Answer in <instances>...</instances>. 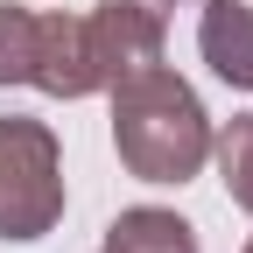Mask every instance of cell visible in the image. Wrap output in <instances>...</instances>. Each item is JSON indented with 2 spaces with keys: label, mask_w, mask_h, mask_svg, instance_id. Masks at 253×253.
I'll list each match as a JSON object with an SVG mask.
<instances>
[{
  "label": "cell",
  "mask_w": 253,
  "mask_h": 253,
  "mask_svg": "<svg viewBox=\"0 0 253 253\" xmlns=\"http://www.w3.org/2000/svg\"><path fill=\"white\" fill-rule=\"evenodd\" d=\"M28 91H42V99H91V91H106L99 56H91V21H84V14H36Z\"/></svg>",
  "instance_id": "3957f363"
},
{
  "label": "cell",
  "mask_w": 253,
  "mask_h": 253,
  "mask_svg": "<svg viewBox=\"0 0 253 253\" xmlns=\"http://www.w3.org/2000/svg\"><path fill=\"white\" fill-rule=\"evenodd\" d=\"M84 21H91V56H99L106 91H113L126 71H148V63H162V36H169L162 7H148V0H99Z\"/></svg>",
  "instance_id": "277c9868"
},
{
  "label": "cell",
  "mask_w": 253,
  "mask_h": 253,
  "mask_svg": "<svg viewBox=\"0 0 253 253\" xmlns=\"http://www.w3.org/2000/svg\"><path fill=\"white\" fill-rule=\"evenodd\" d=\"M239 253H253V239H246V246H239Z\"/></svg>",
  "instance_id": "30bf717a"
},
{
  "label": "cell",
  "mask_w": 253,
  "mask_h": 253,
  "mask_svg": "<svg viewBox=\"0 0 253 253\" xmlns=\"http://www.w3.org/2000/svg\"><path fill=\"white\" fill-rule=\"evenodd\" d=\"M106 99H113L120 169L134 183H155V190L176 183L183 190L190 176H204V162H211V113H204V99L169 71V63L126 71Z\"/></svg>",
  "instance_id": "6da1fadb"
},
{
  "label": "cell",
  "mask_w": 253,
  "mask_h": 253,
  "mask_svg": "<svg viewBox=\"0 0 253 253\" xmlns=\"http://www.w3.org/2000/svg\"><path fill=\"white\" fill-rule=\"evenodd\" d=\"M148 7H162V14H169V7H176V0H148Z\"/></svg>",
  "instance_id": "9c48e42d"
},
{
  "label": "cell",
  "mask_w": 253,
  "mask_h": 253,
  "mask_svg": "<svg viewBox=\"0 0 253 253\" xmlns=\"http://www.w3.org/2000/svg\"><path fill=\"white\" fill-rule=\"evenodd\" d=\"M99 253H204V246H197V225L176 218L169 204H134L106 225Z\"/></svg>",
  "instance_id": "8992f818"
},
{
  "label": "cell",
  "mask_w": 253,
  "mask_h": 253,
  "mask_svg": "<svg viewBox=\"0 0 253 253\" xmlns=\"http://www.w3.org/2000/svg\"><path fill=\"white\" fill-rule=\"evenodd\" d=\"M36 14L28 0H0V91L28 84V56H36Z\"/></svg>",
  "instance_id": "ba28073f"
},
{
  "label": "cell",
  "mask_w": 253,
  "mask_h": 253,
  "mask_svg": "<svg viewBox=\"0 0 253 253\" xmlns=\"http://www.w3.org/2000/svg\"><path fill=\"white\" fill-rule=\"evenodd\" d=\"M63 225V148L49 120L0 113V239L36 246Z\"/></svg>",
  "instance_id": "7a4b0ae2"
},
{
  "label": "cell",
  "mask_w": 253,
  "mask_h": 253,
  "mask_svg": "<svg viewBox=\"0 0 253 253\" xmlns=\"http://www.w3.org/2000/svg\"><path fill=\"white\" fill-rule=\"evenodd\" d=\"M197 56L218 84L253 91V0H204L197 14Z\"/></svg>",
  "instance_id": "5b68a950"
},
{
  "label": "cell",
  "mask_w": 253,
  "mask_h": 253,
  "mask_svg": "<svg viewBox=\"0 0 253 253\" xmlns=\"http://www.w3.org/2000/svg\"><path fill=\"white\" fill-rule=\"evenodd\" d=\"M211 162L225 176V197L253 218V113H232L225 126H211Z\"/></svg>",
  "instance_id": "52a82bcc"
}]
</instances>
